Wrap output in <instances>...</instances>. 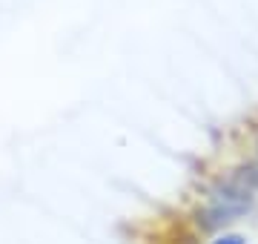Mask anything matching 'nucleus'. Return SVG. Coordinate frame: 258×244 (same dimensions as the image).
Instances as JSON below:
<instances>
[{"label":"nucleus","mask_w":258,"mask_h":244,"mask_svg":"<svg viewBox=\"0 0 258 244\" xmlns=\"http://www.w3.org/2000/svg\"><path fill=\"white\" fill-rule=\"evenodd\" d=\"M210 244H247V238L241 233H224V235H215Z\"/></svg>","instance_id":"f03ea898"},{"label":"nucleus","mask_w":258,"mask_h":244,"mask_svg":"<svg viewBox=\"0 0 258 244\" xmlns=\"http://www.w3.org/2000/svg\"><path fill=\"white\" fill-rule=\"evenodd\" d=\"M258 196V161L241 164L230 169L215 187L207 193V201L198 207L195 221L201 230H221V227L247 216Z\"/></svg>","instance_id":"f257e3e1"}]
</instances>
